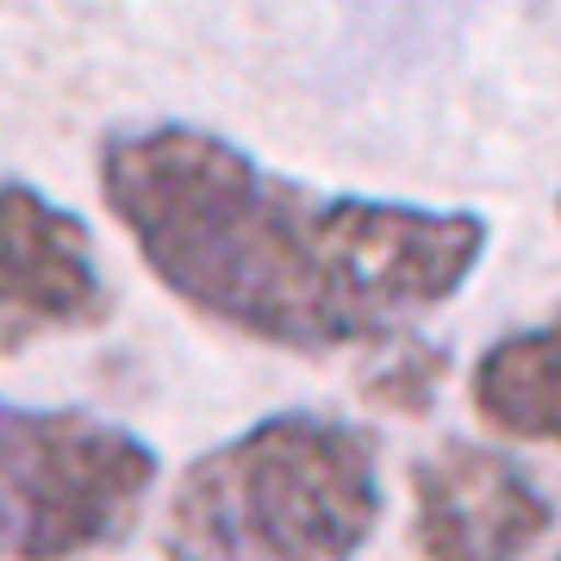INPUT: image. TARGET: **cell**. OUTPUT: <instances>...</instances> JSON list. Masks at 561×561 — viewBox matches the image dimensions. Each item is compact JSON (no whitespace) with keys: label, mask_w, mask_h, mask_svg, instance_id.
<instances>
[{"label":"cell","mask_w":561,"mask_h":561,"mask_svg":"<svg viewBox=\"0 0 561 561\" xmlns=\"http://www.w3.org/2000/svg\"><path fill=\"white\" fill-rule=\"evenodd\" d=\"M101 201L144 268L206 324L294 356L400 337L486 256L481 213L319 194L206 125H119Z\"/></svg>","instance_id":"cell-1"},{"label":"cell","mask_w":561,"mask_h":561,"mask_svg":"<svg viewBox=\"0 0 561 561\" xmlns=\"http://www.w3.org/2000/svg\"><path fill=\"white\" fill-rule=\"evenodd\" d=\"M381 524V443L350 419L275 412L181 468L169 561H356Z\"/></svg>","instance_id":"cell-2"},{"label":"cell","mask_w":561,"mask_h":561,"mask_svg":"<svg viewBox=\"0 0 561 561\" xmlns=\"http://www.w3.org/2000/svg\"><path fill=\"white\" fill-rule=\"evenodd\" d=\"M162 461L94 412L0 400V561H81L131 537Z\"/></svg>","instance_id":"cell-3"},{"label":"cell","mask_w":561,"mask_h":561,"mask_svg":"<svg viewBox=\"0 0 561 561\" xmlns=\"http://www.w3.org/2000/svg\"><path fill=\"white\" fill-rule=\"evenodd\" d=\"M113 312L94 231L32 181H0V350L94 331Z\"/></svg>","instance_id":"cell-4"},{"label":"cell","mask_w":561,"mask_h":561,"mask_svg":"<svg viewBox=\"0 0 561 561\" xmlns=\"http://www.w3.org/2000/svg\"><path fill=\"white\" fill-rule=\"evenodd\" d=\"M549 524V493L505 449L456 437L412 468V549L424 561H524Z\"/></svg>","instance_id":"cell-5"},{"label":"cell","mask_w":561,"mask_h":561,"mask_svg":"<svg viewBox=\"0 0 561 561\" xmlns=\"http://www.w3.org/2000/svg\"><path fill=\"white\" fill-rule=\"evenodd\" d=\"M468 393L481 424H493L500 437L561 449V306L549 324L505 331L500 343H486L468 375Z\"/></svg>","instance_id":"cell-6"},{"label":"cell","mask_w":561,"mask_h":561,"mask_svg":"<svg viewBox=\"0 0 561 561\" xmlns=\"http://www.w3.org/2000/svg\"><path fill=\"white\" fill-rule=\"evenodd\" d=\"M437 375H443V350H405L387 375L368 381V393H381L400 412H424V405L437 400Z\"/></svg>","instance_id":"cell-7"},{"label":"cell","mask_w":561,"mask_h":561,"mask_svg":"<svg viewBox=\"0 0 561 561\" xmlns=\"http://www.w3.org/2000/svg\"><path fill=\"white\" fill-rule=\"evenodd\" d=\"M556 206H561V201H556Z\"/></svg>","instance_id":"cell-8"},{"label":"cell","mask_w":561,"mask_h":561,"mask_svg":"<svg viewBox=\"0 0 561 561\" xmlns=\"http://www.w3.org/2000/svg\"><path fill=\"white\" fill-rule=\"evenodd\" d=\"M556 561H561V556H556Z\"/></svg>","instance_id":"cell-9"}]
</instances>
